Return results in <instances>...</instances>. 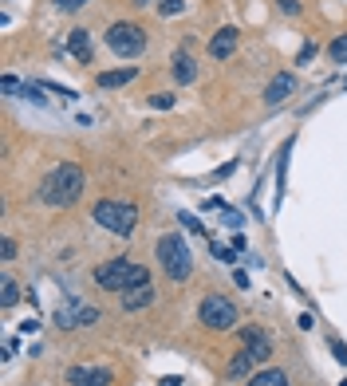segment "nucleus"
Masks as SVG:
<instances>
[{
  "instance_id": "obj_19",
  "label": "nucleus",
  "mask_w": 347,
  "mask_h": 386,
  "mask_svg": "<svg viewBox=\"0 0 347 386\" xmlns=\"http://www.w3.org/2000/svg\"><path fill=\"white\" fill-rule=\"evenodd\" d=\"M328 55H331V64H347V36H339V40H331Z\"/></svg>"
},
{
  "instance_id": "obj_24",
  "label": "nucleus",
  "mask_w": 347,
  "mask_h": 386,
  "mask_svg": "<svg viewBox=\"0 0 347 386\" xmlns=\"http://www.w3.org/2000/svg\"><path fill=\"white\" fill-rule=\"evenodd\" d=\"M276 4H280L284 16H300V0H276Z\"/></svg>"
},
{
  "instance_id": "obj_2",
  "label": "nucleus",
  "mask_w": 347,
  "mask_h": 386,
  "mask_svg": "<svg viewBox=\"0 0 347 386\" xmlns=\"http://www.w3.org/2000/svg\"><path fill=\"white\" fill-rule=\"evenodd\" d=\"M95 284L103 292H126V288H142V284H150V268H142V264H130V260H107V264H99L95 268Z\"/></svg>"
},
{
  "instance_id": "obj_9",
  "label": "nucleus",
  "mask_w": 347,
  "mask_h": 386,
  "mask_svg": "<svg viewBox=\"0 0 347 386\" xmlns=\"http://www.w3.org/2000/svg\"><path fill=\"white\" fill-rule=\"evenodd\" d=\"M292 91H296V75H292V71H280V75H272V83H268L265 103H280V99H288Z\"/></svg>"
},
{
  "instance_id": "obj_13",
  "label": "nucleus",
  "mask_w": 347,
  "mask_h": 386,
  "mask_svg": "<svg viewBox=\"0 0 347 386\" xmlns=\"http://www.w3.org/2000/svg\"><path fill=\"white\" fill-rule=\"evenodd\" d=\"M288 154H292V138L280 146V158H276V205H280L284 185H288Z\"/></svg>"
},
{
  "instance_id": "obj_18",
  "label": "nucleus",
  "mask_w": 347,
  "mask_h": 386,
  "mask_svg": "<svg viewBox=\"0 0 347 386\" xmlns=\"http://www.w3.org/2000/svg\"><path fill=\"white\" fill-rule=\"evenodd\" d=\"M0 288H4V292H0V304H4V311H8V307L20 300V288H16V280H4Z\"/></svg>"
},
{
  "instance_id": "obj_15",
  "label": "nucleus",
  "mask_w": 347,
  "mask_h": 386,
  "mask_svg": "<svg viewBox=\"0 0 347 386\" xmlns=\"http://www.w3.org/2000/svg\"><path fill=\"white\" fill-rule=\"evenodd\" d=\"M134 75H139L134 67H123V71H103V75H99V87H123V83H130Z\"/></svg>"
},
{
  "instance_id": "obj_3",
  "label": "nucleus",
  "mask_w": 347,
  "mask_h": 386,
  "mask_svg": "<svg viewBox=\"0 0 347 386\" xmlns=\"http://www.w3.org/2000/svg\"><path fill=\"white\" fill-rule=\"evenodd\" d=\"M95 221L107 229V233H119V237H130L134 225H139V205L134 201H99L95 205Z\"/></svg>"
},
{
  "instance_id": "obj_23",
  "label": "nucleus",
  "mask_w": 347,
  "mask_h": 386,
  "mask_svg": "<svg viewBox=\"0 0 347 386\" xmlns=\"http://www.w3.org/2000/svg\"><path fill=\"white\" fill-rule=\"evenodd\" d=\"M83 4H91V0H56V8H60V12H79Z\"/></svg>"
},
{
  "instance_id": "obj_29",
  "label": "nucleus",
  "mask_w": 347,
  "mask_h": 386,
  "mask_svg": "<svg viewBox=\"0 0 347 386\" xmlns=\"http://www.w3.org/2000/svg\"><path fill=\"white\" fill-rule=\"evenodd\" d=\"M95 320H99V307H87V304H83V323H95Z\"/></svg>"
},
{
  "instance_id": "obj_28",
  "label": "nucleus",
  "mask_w": 347,
  "mask_h": 386,
  "mask_svg": "<svg viewBox=\"0 0 347 386\" xmlns=\"http://www.w3.org/2000/svg\"><path fill=\"white\" fill-rule=\"evenodd\" d=\"M0 253H4V260H12V257H16V241H12V237H4V244H0Z\"/></svg>"
},
{
  "instance_id": "obj_22",
  "label": "nucleus",
  "mask_w": 347,
  "mask_h": 386,
  "mask_svg": "<svg viewBox=\"0 0 347 386\" xmlns=\"http://www.w3.org/2000/svg\"><path fill=\"white\" fill-rule=\"evenodd\" d=\"M209 248H213V257L225 260V264H233L237 260V248H225V244H217V241H209Z\"/></svg>"
},
{
  "instance_id": "obj_17",
  "label": "nucleus",
  "mask_w": 347,
  "mask_h": 386,
  "mask_svg": "<svg viewBox=\"0 0 347 386\" xmlns=\"http://www.w3.org/2000/svg\"><path fill=\"white\" fill-rule=\"evenodd\" d=\"M252 363H256V359H252L249 351L233 355V363H229V374H233V378H241V374H249V370H252Z\"/></svg>"
},
{
  "instance_id": "obj_26",
  "label": "nucleus",
  "mask_w": 347,
  "mask_h": 386,
  "mask_svg": "<svg viewBox=\"0 0 347 386\" xmlns=\"http://www.w3.org/2000/svg\"><path fill=\"white\" fill-rule=\"evenodd\" d=\"M150 103H154L158 111H170V107H174V95H150Z\"/></svg>"
},
{
  "instance_id": "obj_27",
  "label": "nucleus",
  "mask_w": 347,
  "mask_h": 386,
  "mask_svg": "<svg viewBox=\"0 0 347 386\" xmlns=\"http://www.w3.org/2000/svg\"><path fill=\"white\" fill-rule=\"evenodd\" d=\"M331 355H335L339 363H347V347H344V343H339V339H331Z\"/></svg>"
},
{
  "instance_id": "obj_6",
  "label": "nucleus",
  "mask_w": 347,
  "mask_h": 386,
  "mask_svg": "<svg viewBox=\"0 0 347 386\" xmlns=\"http://www.w3.org/2000/svg\"><path fill=\"white\" fill-rule=\"evenodd\" d=\"M107 44H110V51H115V55L134 60V55H142V48H146V32H142L139 24H110Z\"/></svg>"
},
{
  "instance_id": "obj_16",
  "label": "nucleus",
  "mask_w": 347,
  "mask_h": 386,
  "mask_svg": "<svg viewBox=\"0 0 347 386\" xmlns=\"http://www.w3.org/2000/svg\"><path fill=\"white\" fill-rule=\"evenodd\" d=\"M249 386H288V374L284 370H261L249 378Z\"/></svg>"
},
{
  "instance_id": "obj_7",
  "label": "nucleus",
  "mask_w": 347,
  "mask_h": 386,
  "mask_svg": "<svg viewBox=\"0 0 347 386\" xmlns=\"http://www.w3.org/2000/svg\"><path fill=\"white\" fill-rule=\"evenodd\" d=\"M241 343H245V351H249L256 363H265L268 355H272V343H268V335L261 327H245V331H241Z\"/></svg>"
},
{
  "instance_id": "obj_5",
  "label": "nucleus",
  "mask_w": 347,
  "mask_h": 386,
  "mask_svg": "<svg viewBox=\"0 0 347 386\" xmlns=\"http://www.w3.org/2000/svg\"><path fill=\"white\" fill-rule=\"evenodd\" d=\"M198 320L205 323V327H213V331H229V327H237V304L229 300V296H205L202 307H198Z\"/></svg>"
},
{
  "instance_id": "obj_11",
  "label": "nucleus",
  "mask_w": 347,
  "mask_h": 386,
  "mask_svg": "<svg viewBox=\"0 0 347 386\" xmlns=\"http://www.w3.org/2000/svg\"><path fill=\"white\" fill-rule=\"evenodd\" d=\"M67 51L75 55L79 64H91V55H95V48H91V32H83V28H75V32L67 36Z\"/></svg>"
},
{
  "instance_id": "obj_4",
  "label": "nucleus",
  "mask_w": 347,
  "mask_h": 386,
  "mask_svg": "<svg viewBox=\"0 0 347 386\" xmlns=\"http://www.w3.org/2000/svg\"><path fill=\"white\" fill-rule=\"evenodd\" d=\"M158 257H162V268L170 280H186L189 268H193V260H189V244L178 237V233H166L162 241H158Z\"/></svg>"
},
{
  "instance_id": "obj_1",
  "label": "nucleus",
  "mask_w": 347,
  "mask_h": 386,
  "mask_svg": "<svg viewBox=\"0 0 347 386\" xmlns=\"http://www.w3.org/2000/svg\"><path fill=\"white\" fill-rule=\"evenodd\" d=\"M79 193H83V170L71 166V162H60L51 174L44 177V185H40V197H44L47 205H75Z\"/></svg>"
},
{
  "instance_id": "obj_30",
  "label": "nucleus",
  "mask_w": 347,
  "mask_h": 386,
  "mask_svg": "<svg viewBox=\"0 0 347 386\" xmlns=\"http://www.w3.org/2000/svg\"><path fill=\"white\" fill-rule=\"evenodd\" d=\"M182 225H189L193 233H202V221H198V217H186V213H182Z\"/></svg>"
},
{
  "instance_id": "obj_8",
  "label": "nucleus",
  "mask_w": 347,
  "mask_h": 386,
  "mask_svg": "<svg viewBox=\"0 0 347 386\" xmlns=\"http://www.w3.org/2000/svg\"><path fill=\"white\" fill-rule=\"evenodd\" d=\"M67 383L75 386H110V370H87V367H71L67 370Z\"/></svg>"
},
{
  "instance_id": "obj_20",
  "label": "nucleus",
  "mask_w": 347,
  "mask_h": 386,
  "mask_svg": "<svg viewBox=\"0 0 347 386\" xmlns=\"http://www.w3.org/2000/svg\"><path fill=\"white\" fill-rule=\"evenodd\" d=\"M182 8H186V0H158V12L162 16H178Z\"/></svg>"
},
{
  "instance_id": "obj_31",
  "label": "nucleus",
  "mask_w": 347,
  "mask_h": 386,
  "mask_svg": "<svg viewBox=\"0 0 347 386\" xmlns=\"http://www.w3.org/2000/svg\"><path fill=\"white\" fill-rule=\"evenodd\" d=\"M158 386H182V378H174V374H166V378H162Z\"/></svg>"
},
{
  "instance_id": "obj_14",
  "label": "nucleus",
  "mask_w": 347,
  "mask_h": 386,
  "mask_svg": "<svg viewBox=\"0 0 347 386\" xmlns=\"http://www.w3.org/2000/svg\"><path fill=\"white\" fill-rule=\"evenodd\" d=\"M174 79L178 83H193L198 79V67H193L189 55H178V60H174Z\"/></svg>"
},
{
  "instance_id": "obj_32",
  "label": "nucleus",
  "mask_w": 347,
  "mask_h": 386,
  "mask_svg": "<svg viewBox=\"0 0 347 386\" xmlns=\"http://www.w3.org/2000/svg\"><path fill=\"white\" fill-rule=\"evenodd\" d=\"M134 4H150V0H134Z\"/></svg>"
},
{
  "instance_id": "obj_12",
  "label": "nucleus",
  "mask_w": 347,
  "mask_h": 386,
  "mask_svg": "<svg viewBox=\"0 0 347 386\" xmlns=\"http://www.w3.org/2000/svg\"><path fill=\"white\" fill-rule=\"evenodd\" d=\"M150 304H154V288H150V284L123 292V307H126V311H142V307H150Z\"/></svg>"
},
{
  "instance_id": "obj_10",
  "label": "nucleus",
  "mask_w": 347,
  "mask_h": 386,
  "mask_svg": "<svg viewBox=\"0 0 347 386\" xmlns=\"http://www.w3.org/2000/svg\"><path fill=\"white\" fill-rule=\"evenodd\" d=\"M233 51H237V28H221V32L209 40V55H213V60H229Z\"/></svg>"
},
{
  "instance_id": "obj_25",
  "label": "nucleus",
  "mask_w": 347,
  "mask_h": 386,
  "mask_svg": "<svg viewBox=\"0 0 347 386\" xmlns=\"http://www.w3.org/2000/svg\"><path fill=\"white\" fill-rule=\"evenodd\" d=\"M315 44H304V48H300V55H296V64H308V60H315Z\"/></svg>"
},
{
  "instance_id": "obj_21",
  "label": "nucleus",
  "mask_w": 347,
  "mask_h": 386,
  "mask_svg": "<svg viewBox=\"0 0 347 386\" xmlns=\"http://www.w3.org/2000/svg\"><path fill=\"white\" fill-rule=\"evenodd\" d=\"M20 99H28V103H40V107L47 103L44 91H40V87H32V83H24V87H20Z\"/></svg>"
}]
</instances>
